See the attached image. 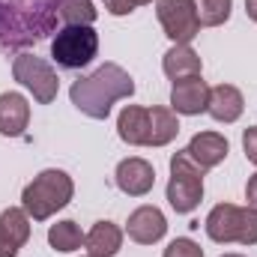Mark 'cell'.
<instances>
[{"label":"cell","instance_id":"6da1fadb","mask_svg":"<svg viewBox=\"0 0 257 257\" xmlns=\"http://www.w3.org/2000/svg\"><path fill=\"white\" fill-rule=\"evenodd\" d=\"M57 27V0H0V48L36 45Z\"/></svg>","mask_w":257,"mask_h":257},{"label":"cell","instance_id":"7a4b0ae2","mask_svg":"<svg viewBox=\"0 0 257 257\" xmlns=\"http://www.w3.org/2000/svg\"><path fill=\"white\" fill-rule=\"evenodd\" d=\"M132 96H135V81L117 63H102L93 75H84L69 87L72 105L90 120H108L114 102Z\"/></svg>","mask_w":257,"mask_h":257},{"label":"cell","instance_id":"3957f363","mask_svg":"<svg viewBox=\"0 0 257 257\" xmlns=\"http://www.w3.org/2000/svg\"><path fill=\"white\" fill-rule=\"evenodd\" d=\"M75 194V183L72 177L60 171V168H48L42 174H36L24 192H21V206L33 221H48L54 212H60L63 206H69Z\"/></svg>","mask_w":257,"mask_h":257},{"label":"cell","instance_id":"277c9868","mask_svg":"<svg viewBox=\"0 0 257 257\" xmlns=\"http://www.w3.org/2000/svg\"><path fill=\"white\" fill-rule=\"evenodd\" d=\"M206 236L218 245H257V212L251 206L236 203H218L206 215Z\"/></svg>","mask_w":257,"mask_h":257},{"label":"cell","instance_id":"5b68a950","mask_svg":"<svg viewBox=\"0 0 257 257\" xmlns=\"http://www.w3.org/2000/svg\"><path fill=\"white\" fill-rule=\"evenodd\" d=\"M203 168L186 150L171 156V180H168V203L174 212L189 215L203 200Z\"/></svg>","mask_w":257,"mask_h":257},{"label":"cell","instance_id":"8992f818","mask_svg":"<svg viewBox=\"0 0 257 257\" xmlns=\"http://www.w3.org/2000/svg\"><path fill=\"white\" fill-rule=\"evenodd\" d=\"M99 54V33L87 24H66L51 39V57L60 69H84Z\"/></svg>","mask_w":257,"mask_h":257},{"label":"cell","instance_id":"52a82bcc","mask_svg":"<svg viewBox=\"0 0 257 257\" xmlns=\"http://www.w3.org/2000/svg\"><path fill=\"white\" fill-rule=\"evenodd\" d=\"M12 78L24 90H30L39 105H51L57 99V93H60V81H57L54 66L45 63L36 54H18L12 60Z\"/></svg>","mask_w":257,"mask_h":257},{"label":"cell","instance_id":"ba28073f","mask_svg":"<svg viewBox=\"0 0 257 257\" xmlns=\"http://www.w3.org/2000/svg\"><path fill=\"white\" fill-rule=\"evenodd\" d=\"M156 15L174 45H192V39L200 33L194 0H156Z\"/></svg>","mask_w":257,"mask_h":257},{"label":"cell","instance_id":"9c48e42d","mask_svg":"<svg viewBox=\"0 0 257 257\" xmlns=\"http://www.w3.org/2000/svg\"><path fill=\"white\" fill-rule=\"evenodd\" d=\"M126 233H128V239L138 242V245H156V242L165 239V233H168V218H165V212H162L159 206L144 203V206H138V209L128 215Z\"/></svg>","mask_w":257,"mask_h":257},{"label":"cell","instance_id":"30bf717a","mask_svg":"<svg viewBox=\"0 0 257 257\" xmlns=\"http://www.w3.org/2000/svg\"><path fill=\"white\" fill-rule=\"evenodd\" d=\"M206 105H209V84L200 75L174 81V87H171V111L174 114L197 117L206 111Z\"/></svg>","mask_w":257,"mask_h":257},{"label":"cell","instance_id":"8fae6325","mask_svg":"<svg viewBox=\"0 0 257 257\" xmlns=\"http://www.w3.org/2000/svg\"><path fill=\"white\" fill-rule=\"evenodd\" d=\"M114 180H117V189L123 194H128V197H144V194L153 192V186H156V171H153V165L147 159L132 156V159H123L117 165Z\"/></svg>","mask_w":257,"mask_h":257},{"label":"cell","instance_id":"7c38bea8","mask_svg":"<svg viewBox=\"0 0 257 257\" xmlns=\"http://www.w3.org/2000/svg\"><path fill=\"white\" fill-rule=\"evenodd\" d=\"M30 215L24 206H9L0 212V257H18L24 242L30 239Z\"/></svg>","mask_w":257,"mask_h":257},{"label":"cell","instance_id":"4fadbf2b","mask_svg":"<svg viewBox=\"0 0 257 257\" xmlns=\"http://www.w3.org/2000/svg\"><path fill=\"white\" fill-rule=\"evenodd\" d=\"M30 126V102L24 93H0V135L3 138H18Z\"/></svg>","mask_w":257,"mask_h":257},{"label":"cell","instance_id":"5bb4252c","mask_svg":"<svg viewBox=\"0 0 257 257\" xmlns=\"http://www.w3.org/2000/svg\"><path fill=\"white\" fill-rule=\"evenodd\" d=\"M245 111V99L239 93V87L233 84H218V87H209V105H206V114L215 120V123H236Z\"/></svg>","mask_w":257,"mask_h":257},{"label":"cell","instance_id":"9a60e30c","mask_svg":"<svg viewBox=\"0 0 257 257\" xmlns=\"http://www.w3.org/2000/svg\"><path fill=\"white\" fill-rule=\"evenodd\" d=\"M186 153L192 156L203 171H209V168H215V165H221V162L227 159L230 144H227V138L218 135V132H197L192 141H189Z\"/></svg>","mask_w":257,"mask_h":257},{"label":"cell","instance_id":"2e32d148","mask_svg":"<svg viewBox=\"0 0 257 257\" xmlns=\"http://www.w3.org/2000/svg\"><path fill=\"white\" fill-rule=\"evenodd\" d=\"M84 248L87 257H114L123 248V230L114 221H96L84 233Z\"/></svg>","mask_w":257,"mask_h":257},{"label":"cell","instance_id":"e0dca14e","mask_svg":"<svg viewBox=\"0 0 257 257\" xmlns=\"http://www.w3.org/2000/svg\"><path fill=\"white\" fill-rule=\"evenodd\" d=\"M147 132H150V108L126 105L117 117V135L128 147H147Z\"/></svg>","mask_w":257,"mask_h":257},{"label":"cell","instance_id":"ac0fdd59","mask_svg":"<svg viewBox=\"0 0 257 257\" xmlns=\"http://www.w3.org/2000/svg\"><path fill=\"white\" fill-rule=\"evenodd\" d=\"M162 69L171 81H183V78H192V75H200V54L194 51L192 45H171L168 54L162 57Z\"/></svg>","mask_w":257,"mask_h":257},{"label":"cell","instance_id":"d6986e66","mask_svg":"<svg viewBox=\"0 0 257 257\" xmlns=\"http://www.w3.org/2000/svg\"><path fill=\"white\" fill-rule=\"evenodd\" d=\"M180 135V120L171 108H150V132H147V147H168Z\"/></svg>","mask_w":257,"mask_h":257},{"label":"cell","instance_id":"ffe728a7","mask_svg":"<svg viewBox=\"0 0 257 257\" xmlns=\"http://www.w3.org/2000/svg\"><path fill=\"white\" fill-rule=\"evenodd\" d=\"M48 245L54 251H60V254H72V251H78L84 245V233L72 218H63V221L48 227Z\"/></svg>","mask_w":257,"mask_h":257},{"label":"cell","instance_id":"44dd1931","mask_svg":"<svg viewBox=\"0 0 257 257\" xmlns=\"http://www.w3.org/2000/svg\"><path fill=\"white\" fill-rule=\"evenodd\" d=\"M194 9H197L200 27H221L230 18L233 0H194Z\"/></svg>","mask_w":257,"mask_h":257},{"label":"cell","instance_id":"7402d4cb","mask_svg":"<svg viewBox=\"0 0 257 257\" xmlns=\"http://www.w3.org/2000/svg\"><path fill=\"white\" fill-rule=\"evenodd\" d=\"M57 15L66 24H87V27H93L99 12H96L93 0H57Z\"/></svg>","mask_w":257,"mask_h":257},{"label":"cell","instance_id":"603a6c76","mask_svg":"<svg viewBox=\"0 0 257 257\" xmlns=\"http://www.w3.org/2000/svg\"><path fill=\"white\" fill-rule=\"evenodd\" d=\"M162 257H203V248L194 239H189V236H180V239L168 242V248H165Z\"/></svg>","mask_w":257,"mask_h":257},{"label":"cell","instance_id":"cb8c5ba5","mask_svg":"<svg viewBox=\"0 0 257 257\" xmlns=\"http://www.w3.org/2000/svg\"><path fill=\"white\" fill-rule=\"evenodd\" d=\"M147 3H153V0H105V9L111 15H128V12H135L138 6H147Z\"/></svg>","mask_w":257,"mask_h":257},{"label":"cell","instance_id":"d4e9b609","mask_svg":"<svg viewBox=\"0 0 257 257\" xmlns=\"http://www.w3.org/2000/svg\"><path fill=\"white\" fill-rule=\"evenodd\" d=\"M242 150H245V159L257 168V126H248L242 132Z\"/></svg>","mask_w":257,"mask_h":257},{"label":"cell","instance_id":"484cf974","mask_svg":"<svg viewBox=\"0 0 257 257\" xmlns=\"http://www.w3.org/2000/svg\"><path fill=\"white\" fill-rule=\"evenodd\" d=\"M245 200H248V206L257 212V174L248 177V183H245Z\"/></svg>","mask_w":257,"mask_h":257},{"label":"cell","instance_id":"4316f807","mask_svg":"<svg viewBox=\"0 0 257 257\" xmlns=\"http://www.w3.org/2000/svg\"><path fill=\"white\" fill-rule=\"evenodd\" d=\"M245 15L257 24V0H245Z\"/></svg>","mask_w":257,"mask_h":257},{"label":"cell","instance_id":"83f0119b","mask_svg":"<svg viewBox=\"0 0 257 257\" xmlns=\"http://www.w3.org/2000/svg\"><path fill=\"white\" fill-rule=\"evenodd\" d=\"M221 257H245V254H239V251H227V254H221Z\"/></svg>","mask_w":257,"mask_h":257}]
</instances>
